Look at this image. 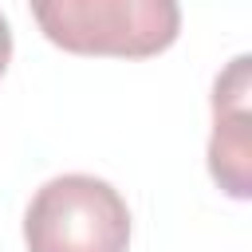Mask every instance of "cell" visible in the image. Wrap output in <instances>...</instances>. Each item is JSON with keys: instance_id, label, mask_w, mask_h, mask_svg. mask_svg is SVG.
Segmentation results:
<instances>
[{"instance_id": "obj_4", "label": "cell", "mask_w": 252, "mask_h": 252, "mask_svg": "<svg viewBox=\"0 0 252 252\" xmlns=\"http://www.w3.org/2000/svg\"><path fill=\"white\" fill-rule=\"evenodd\" d=\"M8 59H12V24L0 12V75L8 71Z\"/></svg>"}, {"instance_id": "obj_2", "label": "cell", "mask_w": 252, "mask_h": 252, "mask_svg": "<svg viewBox=\"0 0 252 252\" xmlns=\"http://www.w3.org/2000/svg\"><path fill=\"white\" fill-rule=\"evenodd\" d=\"M28 252H126L130 209L94 173H59L35 189L24 213Z\"/></svg>"}, {"instance_id": "obj_1", "label": "cell", "mask_w": 252, "mask_h": 252, "mask_svg": "<svg viewBox=\"0 0 252 252\" xmlns=\"http://www.w3.org/2000/svg\"><path fill=\"white\" fill-rule=\"evenodd\" d=\"M39 32L71 55L146 59L165 51L181 32L173 0H35Z\"/></svg>"}, {"instance_id": "obj_3", "label": "cell", "mask_w": 252, "mask_h": 252, "mask_svg": "<svg viewBox=\"0 0 252 252\" xmlns=\"http://www.w3.org/2000/svg\"><path fill=\"white\" fill-rule=\"evenodd\" d=\"M248 55H236L213 83V138H209V173L236 197H252V126H248Z\"/></svg>"}]
</instances>
